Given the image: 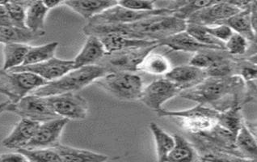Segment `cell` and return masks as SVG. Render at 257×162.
Listing matches in <instances>:
<instances>
[{"label": "cell", "instance_id": "1", "mask_svg": "<svg viewBox=\"0 0 257 162\" xmlns=\"http://www.w3.org/2000/svg\"><path fill=\"white\" fill-rule=\"evenodd\" d=\"M187 100L197 102L222 112L246 102V84L238 75L206 77L201 83L179 94Z\"/></svg>", "mask_w": 257, "mask_h": 162}, {"label": "cell", "instance_id": "2", "mask_svg": "<svg viewBox=\"0 0 257 162\" xmlns=\"http://www.w3.org/2000/svg\"><path fill=\"white\" fill-rule=\"evenodd\" d=\"M187 22L173 16H154L126 25H92L83 28L87 36L116 33L132 39L160 41L186 30Z\"/></svg>", "mask_w": 257, "mask_h": 162}, {"label": "cell", "instance_id": "3", "mask_svg": "<svg viewBox=\"0 0 257 162\" xmlns=\"http://www.w3.org/2000/svg\"><path fill=\"white\" fill-rule=\"evenodd\" d=\"M106 73L104 68L100 65L74 69L59 79L47 82L46 85L38 88L30 94L47 98L67 93H75L89 86L92 82H95Z\"/></svg>", "mask_w": 257, "mask_h": 162}, {"label": "cell", "instance_id": "4", "mask_svg": "<svg viewBox=\"0 0 257 162\" xmlns=\"http://www.w3.org/2000/svg\"><path fill=\"white\" fill-rule=\"evenodd\" d=\"M218 110L208 106L197 105L193 108L181 111H172L161 109L157 112L159 117H169L178 120L183 128L192 135L210 131L217 124L219 115Z\"/></svg>", "mask_w": 257, "mask_h": 162}, {"label": "cell", "instance_id": "5", "mask_svg": "<svg viewBox=\"0 0 257 162\" xmlns=\"http://www.w3.org/2000/svg\"><path fill=\"white\" fill-rule=\"evenodd\" d=\"M47 81L30 72H14L0 69V94L9 98L13 104L18 103Z\"/></svg>", "mask_w": 257, "mask_h": 162}, {"label": "cell", "instance_id": "6", "mask_svg": "<svg viewBox=\"0 0 257 162\" xmlns=\"http://www.w3.org/2000/svg\"><path fill=\"white\" fill-rule=\"evenodd\" d=\"M95 83L120 100L128 102L140 100L143 90L141 77L131 72L106 73Z\"/></svg>", "mask_w": 257, "mask_h": 162}, {"label": "cell", "instance_id": "7", "mask_svg": "<svg viewBox=\"0 0 257 162\" xmlns=\"http://www.w3.org/2000/svg\"><path fill=\"white\" fill-rule=\"evenodd\" d=\"M160 44L145 47L134 48L117 52L106 54L97 65L106 72H131L139 71L146 57L159 47Z\"/></svg>", "mask_w": 257, "mask_h": 162}, {"label": "cell", "instance_id": "8", "mask_svg": "<svg viewBox=\"0 0 257 162\" xmlns=\"http://www.w3.org/2000/svg\"><path fill=\"white\" fill-rule=\"evenodd\" d=\"M172 13L173 11L164 8L156 9L152 12H135L124 9L117 4L116 6L89 20L87 24L92 25H126L154 16H172Z\"/></svg>", "mask_w": 257, "mask_h": 162}, {"label": "cell", "instance_id": "9", "mask_svg": "<svg viewBox=\"0 0 257 162\" xmlns=\"http://www.w3.org/2000/svg\"><path fill=\"white\" fill-rule=\"evenodd\" d=\"M7 111L20 115L22 119H30L40 123L60 118L50 107L46 98L33 94L26 96L16 104L10 102Z\"/></svg>", "mask_w": 257, "mask_h": 162}, {"label": "cell", "instance_id": "10", "mask_svg": "<svg viewBox=\"0 0 257 162\" xmlns=\"http://www.w3.org/2000/svg\"><path fill=\"white\" fill-rule=\"evenodd\" d=\"M54 112L60 118L70 120H83L87 118V101L75 93L59 94L46 98Z\"/></svg>", "mask_w": 257, "mask_h": 162}, {"label": "cell", "instance_id": "11", "mask_svg": "<svg viewBox=\"0 0 257 162\" xmlns=\"http://www.w3.org/2000/svg\"><path fill=\"white\" fill-rule=\"evenodd\" d=\"M181 91L177 86L166 78L156 79L149 86L143 88L140 100L148 106L158 112L161 110L163 105L181 94Z\"/></svg>", "mask_w": 257, "mask_h": 162}, {"label": "cell", "instance_id": "12", "mask_svg": "<svg viewBox=\"0 0 257 162\" xmlns=\"http://www.w3.org/2000/svg\"><path fill=\"white\" fill-rule=\"evenodd\" d=\"M240 11L230 5L227 1H216L214 5L201 9L187 20V23L201 26H216L223 25L230 17Z\"/></svg>", "mask_w": 257, "mask_h": 162}, {"label": "cell", "instance_id": "13", "mask_svg": "<svg viewBox=\"0 0 257 162\" xmlns=\"http://www.w3.org/2000/svg\"><path fill=\"white\" fill-rule=\"evenodd\" d=\"M74 69V61L63 60L54 57L46 62H41L38 64L20 66L11 69L9 71L14 72L33 73L47 82H50L59 79Z\"/></svg>", "mask_w": 257, "mask_h": 162}, {"label": "cell", "instance_id": "14", "mask_svg": "<svg viewBox=\"0 0 257 162\" xmlns=\"http://www.w3.org/2000/svg\"><path fill=\"white\" fill-rule=\"evenodd\" d=\"M68 122V119L59 118L41 123L33 139L24 148L39 149L54 148L59 144L62 131Z\"/></svg>", "mask_w": 257, "mask_h": 162}, {"label": "cell", "instance_id": "15", "mask_svg": "<svg viewBox=\"0 0 257 162\" xmlns=\"http://www.w3.org/2000/svg\"><path fill=\"white\" fill-rule=\"evenodd\" d=\"M164 76L177 86L181 92L195 87L206 78L204 70L189 64L172 68Z\"/></svg>", "mask_w": 257, "mask_h": 162}, {"label": "cell", "instance_id": "16", "mask_svg": "<svg viewBox=\"0 0 257 162\" xmlns=\"http://www.w3.org/2000/svg\"><path fill=\"white\" fill-rule=\"evenodd\" d=\"M41 123L28 119H22L17 123L10 135L3 140V145L11 149H21L30 142Z\"/></svg>", "mask_w": 257, "mask_h": 162}, {"label": "cell", "instance_id": "17", "mask_svg": "<svg viewBox=\"0 0 257 162\" xmlns=\"http://www.w3.org/2000/svg\"><path fill=\"white\" fill-rule=\"evenodd\" d=\"M104 46L106 54L117 52L120 50L134 49V48L145 47L160 44L159 41H144V40L132 39L126 38L116 33H108L96 36Z\"/></svg>", "mask_w": 257, "mask_h": 162}, {"label": "cell", "instance_id": "18", "mask_svg": "<svg viewBox=\"0 0 257 162\" xmlns=\"http://www.w3.org/2000/svg\"><path fill=\"white\" fill-rule=\"evenodd\" d=\"M106 51L103 44L96 36H88L81 51L74 59L75 69L97 65L105 56Z\"/></svg>", "mask_w": 257, "mask_h": 162}, {"label": "cell", "instance_id": "19", "mask_svg": "<svg viewBox=\"0 0 257 162\" xmlns=\"http://www.w3.org/2000/svg\"><path fill=\"white\" fill-rule=\"evenodd\" d=\"M74 12L80 15L84 19L93 17L117 5V1H87V0H69L63 2Z\"/></svg>", "mask_w": 257, "mask_h": 162}, {"label": "cell", "instance_id": "20", "mask_svg": "<svg viewBox=\"0 0 257 162\" xmlns=\"http://www.w3.org/2000/svg\"><path fill=\"white\" fill-rule=\"evenodd\" d=\"M54 148L62 162H106L109 160V156L107 155L62 145L60 143Z\"/></svg>", "mask_w": 257, "mask_h": 162}, {"label": "cell", "instance_id": "21", "mask_svg": "<svg viewBox=\"0 0 257 162\" xmlns=\"http://www.w3.org/2000/svg\"><path fill=\"white\" fill-rule=\"evenodd\" d=\"M160 46H166L176 51L197 53L205 49H214L210 46H205L196 41L186 31L181 32L174 35L159 41ZM216 50V49H214Z\"/></svg>", "mask_w": 257, "mask_h": 162}, {"label": "cell", "instance_id": "22", "mask_svg": "<svg viewBox=\"0 0 257 162\" xmlns=\"http://www.w3.org/2000/svg\"><path fill=\"white\" fill-rule=\"evenodd\" d=\"M45 35V31L34 32L14 26H0V43L28 44Z\"/></svg>", "mask_w": 257, "mask_h": 162}, {"label": "cell", "instance_id": "23", "mask_svg": "<svg viewBox=\"0 0 257 162\" xmlns=\"http://www.w3.org/2000/svg\"><path fill=\"white\" fill-rule=\"evenodd\" d=\"M253 2V1H252ZM251 6L245 10L240 11L224 22L223 25H227L232 29L234 33L239 34L248 42H255L256 34L253 30L250 20Z\"/></svg>", "mask_w": 257, "mask_h": 162}, {"label": "cell", "instance_id": "24", "mask_svg": "<svg viewBox=\"0 0 257 162\" xmlns=\"http://www.w3.org/2000/svg\"><path fill=\"white\" fill-rule=\"evenodd\" d=\"M175 145L168 154L166 162H196L198 158L197 150L192 143L178 134L173 135Z\"/></svg>", "mask_w": 257, "mask_h": 162}, {"label": "cell", "instance_id": "25", "mask_svg": "<svg viewBox=\"0 0 257 162\" xmlns=\"http://www.w3.org/2000/svg\"><path fill=\"white\" fill-rule=\"evenodd\" d=\"M235 148L241 156L251 160H256V139L252 131L247 127L245 120L235 137Z\"/></svg>", "mask_w": 257, "mask_h": 162}, {"label": "cell", "instance_id": "26", "mask_svg": "<svg viewBox=\"0 0 257 162\" xmlns=\"http://www.w3.org/2000/svg\"><path fill=\"white\" fill-rule=\"evenodd\" d=\"M49 12L43 1H29L26 9L25 26L34 32L44 31L46 15Z\"/></svg>", "mask_w": 257, "mask_h": 162}, {"label": "cell", "instance_id": "27", "mask_svg": "<svg viewBox=\"0 0 257 162\" xmlns=\"http://www.w3.org/2000/svg\"><path fill=\"white\" fill-rule=\"evenodd\" d=\"M149 127L156 140L158 162H166L168 154L175 145L174 136L154 122L150 123Z\"/></svg>", "mask_w": 257, "mask_h": 162}, {"label": "cell", "instance_id": "28", "mask_svg": "<svg viewBox=\"0 0 257 162\" xmlns=\"http://www.w3.org/2000/svg\"><path fill=\"white\" fill-rule=\"evenodd\" d=\"M216 1L205 0V1H178L172 3V5L166 9L173 11L172 16L177 19L187 21L191 16L195 14L201 9L214 5Z\"/></svg>", "mask_w": 257, "mask_h": 162}, {"label": "cell", "instance_id": "29", "mask_svg": "<svg viewBox=\"0 0 257 162\" xmlns=\"http://www.w3.org/2000/svg\"><path fill=\"white\" fill-rule=\"evenodd\" d=\"M29 48L30 46L27 44H5L4 47L5 63L3 69L9 71L11 69L22 66L29 52Z\"/></svg>", "mask_w": 257, "mask_h": 162}, {"label": "cell", "instance_id": "30", "mask_svg": "<svg viewBox=\"0 0 257 162\" xmlns=\"http://www.w3.org/2000/svg\"><path fill=\"white\" fill-rule=\"evenodd\" d=\"M234 57L228 56L216 61L210 67L205 69L206 77H229L238 75L239 60Z\"/></svg>", "mask_w": 257, "mask_h": 162}, {"label": "cell", "instance_id": "31", "mask_svg": "<svg viewBox=\"0 0 257 162\" xmlns=\"http://www.w3.org/2000/svg\"><path fill=\"white\" fill-rule=\"evenodd\" d=\"M243 116L241 115V106H236L219 113L217 123L220 127L226 129L236 137L241 126L243 124Z\"/></svg>", "mask_w": 257, "mask_h": 162}, {"label": "cell", "instance_id": "32", "mask_svg": "<svg viewBox=\"0 0 257 162\" xmlns=\"http://www.w3.org/2000/svg\"><path fill=\"white\" fill-rule=\"evenodd\" d=\"M171 63L166 57L152 52L146 57L140 65L139 71H145L154 75H166L171 70Z\"/></svg>", "mask_w": 257, "mask_h": 162}, {"label": "cell", "instance_id": "33", "mask_svg": "<svg viewBox=\"0 0 257 162\" xmlns=\"http://www.w3.org/2000/svg\"><path fill=\"white\" fill-rule=\"evenodd\" d=\"M58 46V42H51L43 46H34V47L30 46L22 66L38 64V63L50 60V58H54Z\"/></svg>", "mask_w": 257, "mask_h": 162}, {"label": "cell", "instance_id": "34", "mask_svg": "<svg viewBox=\"0 0 257 162\" xmlns=\"http://www.w3.org/2000/svg\"><path fill=\"white\" fill-rule=\"evenodd\" d=\"M230 54L225 50H214V49H205L199 50L195 53L193 58L189 61V65L198 67V68L205 69L210 67L216 61L222 59Z\"/></svg>", "mask_w": 257, "mask_h": 162}, {"label": "cell", "instance_id": "35", "mask_svg": "<svg viewBox=\"0 0 257 162\" xmlns=\"http://www.w3.org/2000/svg\"><path fill=\"white\" fill-rule=\"evenodd\" d=\"M185 31L192 36L196 41L199 43L214 48L216 50H225V43L220 42L219 40L216 39L213 36L210 35L204 26L194 25V24L187 23L186 30ZM226 51V50H225Z\"/></svg>", "mask_w": 257, "mask_h": 162}, {"label": "cell", "instance_id": "36", "mask_svg": "<svg viewBox=\"0 0 257 162\" xmlns=\"http://www.w3.org/2000/svg\"><path fill=\"white\" fill-rule=\"evenodd\" d=\"M29 162H62L60 156L54 148H39V149L17 150Z\"/></svg>", "mask_w": 257, "mask_h": 162}, {"label": "cell", "instance_id": "37", "mask_svg": "<svg viewBox=\"0 0 257 162\" xmlns=\"http://www.w3.org/2000/svg\"><path fill=\"white\" fill-rule=\"evenodd\" d=\"M29 3V1H5V7L14 27L27 29L25 26V17Z\"/></svg>", "mask_w": 257, "mask_h": 162}, {"label": "cell", "instance_id": "38", "mask_svg": "<svg viewBox=\"0 0 257 162\" xmlns=\"http://www.w3.org/2000/svg\"><path fill=\"white\" fill-rule=\"evenodd\" d=\"M248 47V41L236 33H233L231 37L225 42V50L234 58L244 55Z\"/></svg>", "mask_w": 257, "mask_h": 162}, {"label": "cell", "instance_id": "39", "mask_svg": "<svg viewBox=\"0 0 257 162\" xmlns=\"http://www.w3.org/2000/svg\"><path fill=\"white\" fill-rule=\"evenodd\" d=\"M201 160L204 162H256V160H251L234 154L214 150L204 154Z\"/></svg>", "mask_w": 257, "mask_h": 162}, {"label": "cell", "instance_id": "40", "mask_svg": "<svg viewBox=\"0 0 257 162\" xmlns=\"http://www.w3.org/2000/svg\"><path fill=\"white\" fill-rule=\"evenodd\" d=\"M156 1H146V0H125L117 1V4L124 9L135 11V12H152L156 10Z\"/></svg>", "mask_w": 257, "mask_h": 162}, {"label": "cell", "instance_id": "41", "mask_svg": "<svg viewBox=\"0 0 257 162\" xmlns=\"http://www.w3.org/2000/svg\"><path fill=\"white\" fill-rule=\"evenodd\" d=\"M204 27L210 35L223 43H225L234 33L232 29L226 25H216V26H210V27L204 26Z\"/></svg>", "mask_w": 257, "mask_h": 162}, {"label": "cell", "instance_id": "42", "mask_svg": "<svg viewBox=\"0 0 257 162\" xmlns=\"http://www.w3.org/2000/svg\"><path fill=\"white\" fill-rule=\"evenodd\" d=\"M0 26H13L5 1H0Z\"/></svg>", "mask_w": 257, "mask_h": 162}, {"label": "cell", "instance_id": "43", "mask_svg": "<svg viewBox=\"0 0 257 162\" xmlns=\"http://www.w3.org/2000/svg\"><path fill=\"white\" fill-rule=\"evenodd\" d=\"M26 160L19 152L0 155V162H25Z\"/></svg>", "mask_w": 257, "mask_h": 162}, {"label": "cell", "instance_id": "44", "mask_svg": "<svg viewBox=\"0 0 257 162\" xmlns=\"http://www.w3.org/2000/svg\"><path fill=\"white\" fill-rule=\"evenodd\" d=\"M250 20H251V26L253 30L256 34L257 30V2L253 1L251 4V10H250Z\"/></svg>", "mask_w": 257, "mask_h": 162}, {"label": "cell", "instance_id": "45", "mask_svg": "<svg viewBox=\"0 0 257 162\" xmlns=\"http://www.w3.org/2000/svg\"><path fill=\"white\" fill-rule=\"evenodd\" d=\"M230 5L234 6V8H236L239 11L245 10L247 8L251 6L252 4V1H239V0H236V1H227Z\"/></svg>", "mask_w": 257, "mask_h": 162}, {"label": "cell", "instance_id": "46", "mask_svg": "<svg viewBox=\"0 0 257 162\" xmlns=\"http://www.w3.org/2000/svg\"><path fill=\"white\" fill-rule=\"evenodd\" d=\"M44 5H46L47 7V9L50 10V9H53V8H55V7H58V5H62L63 4V2L62 1H56V0H50V1H43Z\"/></svg>", "mask_w": 257, "mask_h": 162}, {"label": "cell", "instance_id": "47", "mask_svg": "<svg viewBox=\"0 0 257 162\" xmlns=\"http://www.w3.org/2000/svg\"><path fill=\"white\" fill-rule=\"evenodd\" d=\"M9 103H10L9 101H7V102L0 103V115H1L2 113L7 111V108H8V106H9Z\"/></svg>", "mask_w": 257, "mask_h": 162}, {"label": "cell", "instance_id": "48", "mask_svg": "<svg viewBox=\"0 0 257 162\" xmlns=\"http://www.w3.org/2000/svg\"><path fill=\"white\" fill-rule=\"evenodd\" d=\"M25 162H29V161H28V160H26V161H25Z\"/></svg>", "mask_w": 257, "mask_h": 162}]
</instances>
